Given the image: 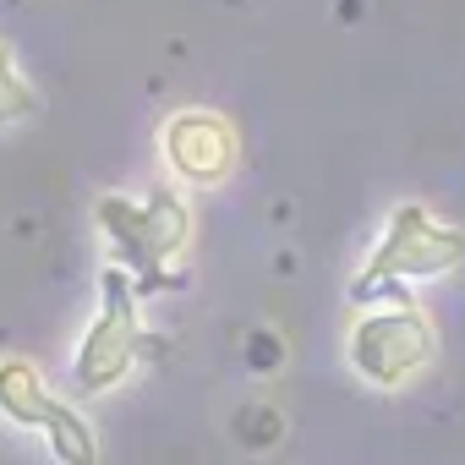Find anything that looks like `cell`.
<instances>
[{"instance_id":"obj_1","label":"cell","mask_w":465,"mask_h":465,"mask_svg":"<svg viewBox=\"0 0 465 465\" xmlns=\"http://www.w3.org/2000/svg\"><path fill=\"white\" fill-rule=\"evenodd\" d=\"M465 263V230L438 219L427 203H400L383 224V236L372 242L361 274L351 280V307H405L416 302L411 285L443 280Z\"/></svg>"},{"instance_id":"obj_2","label":"cell","mask_w":465,"mask_h":465,"mask_svg":"<svg viewBox=\"0 0 465 465\" xmlns=\"http://www.w3.org/2000/svg\"><path fill=\"white\" fill-rule=\"evenodd\" d=\"M94 219L104 230V242L115 252V263L132 274L137 296H159L170 291V263L186 252L192 242V208L175 186H153L148 197H99L94 203Z\"/></svg>"},{"instance_id":"obj_3","label":"cell","mask_w":465,"mask_h":465,"mask_svg":"<svg viewBox=\"0 0 465 465\" xmlns=\"http://www.w3.org/2000/svg\"><path fill=\"white\" fill-rule=\"evenodd\" d=\"M143 356V296L121 263L99 274V318L83 329L77 356H72V389L77 394H110L132 378Z\"/></svg>"},{"instance_id":"obj_4","label":"cell","mask_w":465,"mask_h":465,"mask_svg":"<svg viewBox=\"0 0 465 465\" xmlns=\"http://www.w3.org/2000/svg\"><path fill=\"white\" fill-rule=\"evenodd\" d=\"M345 356L351 372L372 389H405L411 378H421L438 356V329L432 318L405 302V307H361L351 318L345 334Z\"/></svg>"},{"instance_id":"obj_5","label":"cell","mask_w":465,"mask_h":465,"mask_svg":"<svg viewBox=\"0 0 465 465\" xmlns=\"http://www.w3.org/2000/svg\"><path fill=\"white\" fill-rule=\"evenodd\" d=\"M159 153L181 186H224L242 164V137L219 110H175L159 126Z\"/></svg>"},{"instance_id":"obj_6","label":"cell","mask_w":465,"mask_h":465,"mask_svg":"<svg viewBox=\"0 0 465 465\" xmlns=\"http://www.w3.org/2000/svg\"><path fill=\"white\" fill-rule=\"evenodd\" d=\"M50 400H55V394H50V383L39 378L34 361H23V356H6V361H0V416H6V421L39 432Z\"/></svg>"},{"instance_id":"obj_7","label":"cell","mask_w":465,"mask_h":465,"mask_svg":"<svg viewBox=\"0 0 465 465\" xmlns=\"http://www.w3.org/2000/svg\"><path fill=\"white\" fill-rule=\"evenodd\" d=\"M39 432H45V443H50L55 465H99V438H94V421H88L77 405L50 400V411H45Z\"/></svg>"},{"instance_id":"obj_8","label":"cell","mask_w":465,"mask_h":465,"mask_svg":"<svg viewBox=\"0 0 465 465\" xmlns=\"http://www.w3.org/2000/svg\"><path fill=\"white\" fill-rule=\"evenodd\" d=\"M39 115V94L34 83L23 77V66L0 50V126H17V121H34Z\"/></svg>"},{"instance_id":"obj_9","label":"cell","mask_w":465,"mask_h":465,"mask_svg":"<svg viewBox=\"0 0 465 465\" xmlns=\"http://www.w3.org/2000/svg\"><path fill=\"white\" fill-rule=\"evenodd\" d=\"M236 432H242L247 449H274V443H280V416H274L269 405H247V411L236 416Z\"/></svg>"},{"instance_id":"obj_10","label":"cell","mask_w":465,"mask_h":465,"mask_svg":"<svg viewBox=\"0 0 465 465\" xmlns=\"http://www.w3.org/2000/svg\"><path fill=\"white\" fill-rule=\"evenodd\" d=\"M247 356H252V367H258V372H274L285 351H280V340H274V334H252V351H247Z\"/></svg>"}]
</instances>
